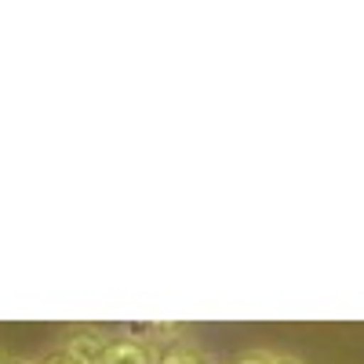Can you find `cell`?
Segmentation results:
<instances>
[{
	"label": "cell",
	"mask_w": 364,
	"mask_h": 364,
	"mask_svg": "<svg viewBox=\"0 0 364 364\" xmlns=\"http://www.w3.org/2000/svg\"><path fill=\"white\" fill-rule=\"evenodd\" d=\"M273 364H302V360H295V357H273Z\"/></svg>",
	"instance_id": "7"
},
{
	"label": "cell",
	"mask_w": 364,
	"mask_h": 364,
	"mask_svg": "<svg viewBox=\"0 0 364 364\" xmlns=\"http://www.w3.org/2000/svg\"><path fill=\"white\" fill-rule=\"evenodd\" d=\"M0 364H37V360H26V357H0Z\"/></svg>",
	"instance_id": "6"
},
{
	"label": "cell",
	"mask_w": 364,
	"mask_h": 364,
	"mask_svg": "<svg viewBox=\"0 0 364 364\" xmlns=\"http://www.w3.org/2000/svg\"><path fill=\"white\" fill-rule=\"evenodd\" d=\"M154 364H211L200 350H193L190 343H168L161 353H157V360Z\"/></svg>",
	"instance_id": "3"
},
{
	"label": "cell",
	"mask_w": 364,
	"mask_h": 364,
	"mask_svg": "<svg viewBox=\"0 0 364 364\" xmlns=\"http://www.w3.org/2000/svg\"><path fill=\"white\" fill-rule=\"evenodd\" d=\"M106 346H109V336H102V331H77V336L66 343V353L77 364H102Z\"/></svg>",
	"instance_id": "1"
},
{
	"label": "cell",
	"mask_w": 364,
	"mask_h": 364,
	"mask_svg": "<svg viewBox=\"0 0 364 364\" xmlns=\"http://www.w3.org/2000/svg\"><path fill=\"white\" fill-rule=\"evenodd\" d=\"M237 364H273V357L269 353H262V350H252V353H245Z\"/></svg>",
	"instance_id": "4"
},
{
	"label": "cell",
	"mask_w": 364,
	"mask_h": 364,
	"mask_svg": "<svg viewBox=\"0 0 364 364\" xmlns=\"http://www.w3.org/2000/svg\"><path fill=\"white\" fill-rule=\"evenodd\" d=\"M41 364H77V360H73V357H70L66 350H55V353H48V357H44Z\"/></svg>",
	"instance_id": "5"
},
{
	"label": "cell",
	"mask_w": 364,
	"mask_h": 364,
	"mask_svg": "<svg viewBox=\"0 0 364 364\" xmlns=\"http://www.w3.org/2000/svg\"><path fill=\"white\" fill-rule=\"evenodd\" d=\"M157 353L149 343H132V339H109L106 360L102 364H154Z\"/></svg>",
	"instance_id": "2"
}]
</instances>
